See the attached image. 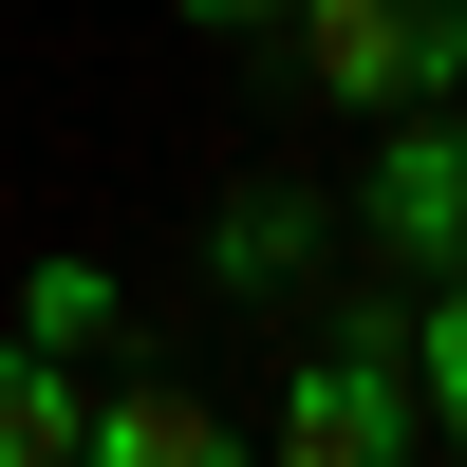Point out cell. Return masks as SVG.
Listing matches in <instances>:
<instances>
[{
	"instance_id": "cell-1",
	"label": "cell",
	"mask_w": 467,
	"mask_h": 467,
	"mask_svg": "<svg viewBox=\"0 0 467 467\" xmlns=\"http://www.w3.org/2000/svg\"><path fill=\"white\" fill-rule=\"evenodd\" d=\"M411 431H431V393H411V299H337L318 356L262 411V449L281 467H411Z\"/></svg>"
},
{
	"instance_id": "cell-7",
	"label": "cell",
	"mask_w": 467,
	"mask_h": 467,
	"mask_svg": "<svg viewBox=\"0 0 467 467\" xmlns=\"http://www.w3.org/2000/svg\"><path fill=\"white\" fill-rule=\"evenodd\" d=\"M19 337H37V356H131L150 318H131V281H112V262H75V244H57V262L19 281Z\"/></svg>"
},
{
	"instance_id": "cell-2",
	"label": "cell",
	"mask_w": 467,
	"mask_h": 467,
	"mask_svg": "<svg viewBox=\"0 0 467 467\" xmlns=\"http://www.w3.org/2000/svg\"><path fill=\"white\" fill-rule=\"evenodd\" d=\"M281 57L337 112H411V94H467V0H281Z\"/></svg>"
},
{
	"instance_id": "cell-8",
	"label": "cell",
	"mask_w": 467,
	"mask_h": 467,
	"mask_svg": "<svg viewBox=\"0 0 467 467\" xmlns=\"http://www.w3.org/2000/svg\"><path fill=\"white\" fill-rule=\"evenodd\" d=\"M411 393H431V431H467V262L411 281Z\"/></svg>"
},
{
	"instance_id": "cell-3",
	"label": "cell",
	"mask_w": 467,
	"mask_h": 467,
	"mask_svg": "<svg viewBox=\"0 0 467 467\" xmlns=\"http://www.w3.org/2000/svg\"><path fill=\"white\" fill-rule=\"evenodd\" d=\"M356 224L393 281H449L467 262V94H411V112H374V169H356Z\"/></svg>"
},
{
	"instance_id": "cell-6",
	"label": "cell",
	"mask_w": 467,
	"mask_h": 467,
	"mask_svg": "<svg viewBox=\"0 0 467 467\" xmlns=\"http://www.w3.org/2000/svg\"><path fill=\"white\" fill-rule=\"evenodd\" d=\"M75 431H94V356H37L0 318V467H75Z\"/></svg>"
},
{
	"instance_id": "cell-5",
	"label": "cell",
	"mask_w": 467,
	"mask_h": 467,
	"mask_svg": "<svg viewBox=\"0 0 467 467\" xmlns=\"http://www.w3.org/2000/svg\"><path fill=\"white\" fill-rule=\"evenodd\" d=\"M318 262H337V206H318V187H244V206L206 224V281L224 299H299Z\"/></svg>"
},
{
	"instance_id": "cell-9",
	"label": "cell",
	"mask_w": 467,
	"mask_h": 467,
	"mask_svg": "<svg viewBox=\"0 0 467 467\" xmlns=\"http://www.w3.org/2000/svg\"><path fill=\"white\" fill-rule=\"evenodd\" d=\"M169 19H206V37H262V19H281V0H169Z\"/></svg>"
},
{
	"instance_id": "cell-4",
	"label": "cell",
	"mask_w": 467,
	"mask_h": 467,
	"mask_svg": "<svg viewBox=\"0 0 467 467\" xmlns=\"http://www.w3.org/2000/svg\"><path fill=\"white\" fill-rule=\"evenodd\" d=\"M75 467H244V431H224L187 374H94V431H75Z\"/></svg>"
}]
</instances>
